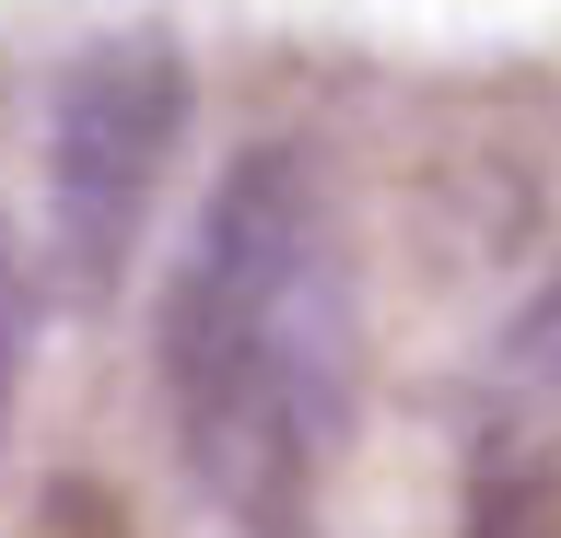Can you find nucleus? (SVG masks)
<instances>
[{
  "label": "nucleus",
  "instance_id": "obj_2",
  "mask_svg": "<svg viewBox=\"0 0 561 538\" xmlns=\"http://www.w3.org/2000/svg\"><path fill=\"white\" fill-rule=\"evenodd\" d=\"M175 141H187V59L175 36L129 24V36H94L47 94V247L82 293H105L129 270L140 222L175 176Z\"/></svg>",
  "mask_w": 561,
  "mask_h": 538
},
{
  "label": "nucleus",
  "instance_id": "obj_1",
  "mask_svg": "<svg viewBox=\"0 0 561 538\" xmlns=\"http://www.w3.org/2000/svg\"><path fill=\"white\" fill-rule=\"evenodd\" d=\"M164 398L210 492L280 527L351 422V270L305 141L234 152L164 293Z\"/></svg>",
  "mask_w": 561,
  "mask_h": 538
},
{
  "label": "nucleus",
  "instance_id": "obj_3",
  "mask_svg": "<svg viewBox=\"0 0 561 538\" xmlns=\"http://www.w3.org/2000/svg\"><path fill=\"white\" fill-rule=\"evenodd\" d=\"M456 538H561V445H550V433H526V422L480 433Z\"/></svg>",
  "mask_w": 561,
  "mask_h": 538
},
{
  "label": "nucleus",
  "instance_id": "obj_5",
  "mask_svg": "<svg viewBox=\"0 0 561 538\" xmlns=\"http://www.w3.org/2000/svg\"><path fill=\"white\" fill-rule=\"evenodd\" d=\"M12 363H24V270H12V234H0V422H12Z\"/></svg>",
  "mask_w": 561,
  "mask_h": 538
},
{
  "label": "nucleus",
  "instance_id": "obj_4",
  "mask_svg": "<svg viewBox=\"0 0 561 538\" xmlns=\"http://www.w3.org/2000/svg\"><path fill=\"white\" fill-rule=\"evenodd\" d=\"M35 538H129V515H117L94 480H59V492H47V515H35Z\"/></svg>",
  "mask_w": 561,
  "mask_h": 538
}]
</instances>
